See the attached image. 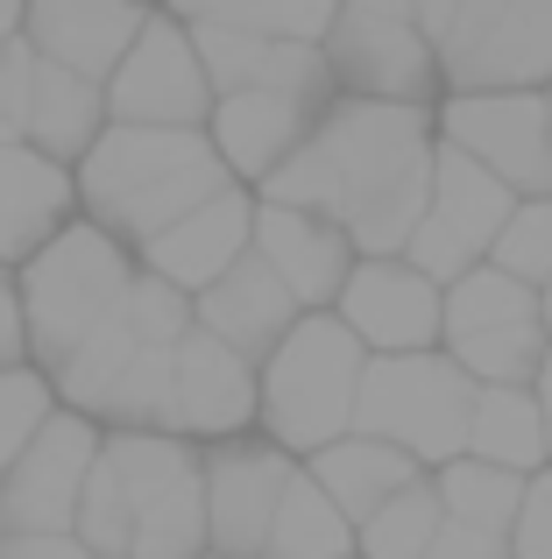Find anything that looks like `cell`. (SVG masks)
<instances>
[{
    "instance_id": "1",
    "label": "cell",
    "mask_w": 552,
    "mask_h": 559,
    "mask_svg": "<svg viewBox=\"0 0 552 559\" xmlns=\"http://www.w3.org/2000/svg\"><path fill=\"white\" fill-rule=\"evenodd\" d=\"M432 164H440L432 107L333 99L298 142V156L255 199L333 219L355 241V255H404L432 205Z\"/></svg>"
},
{
    "instance_id": "2",
    "label": "cell",
    "mask_w": 552,
    "mask_h": 559,
    "mask_svg": "<svg viewBox=\"0 0 552 559\" xmlns=\"http://www.w3.org/2000/svg\"><path fill=\"white\" fill-rule=\"evenodd\" d=\"M71 178H79V219L107 227L121 248L156 241L164 227H178L184 213H199L206 199L235 185L206 128H113V121Z\"/></svg>"
},
{
    "instance_id": "3",
    "label": "cell",
    "mask_w": 552,
    "mask_h": 559,
    "mask_svg": "<svg viewBox=\"0 0 552 559\" xmlns=\"http://www.w3.org/2000/svg\"><path fill=\"white\" fill-rule=\"evenodd\" d=\"M361 376H369V347L333 312H304L255 369V432L276 439L290 461H312L319 447L355 432Z\"/></svg>"
},
{
    "instance_id": "4",
    "label": "cell",
    "mask_w": 552,
    "mask_h": 559,
    "mask_svg": "<svg viewBox=\"0 0 552 559\" xmlns=\"http://www.w3.org/2000/svg\"><path fill=\"white\" fill-rule=\"evenodd\" d=\"M135 248H121L107 227L93 219H71L43 255H28L14 270V298H22V341H28V361L43 376L71 355L93 326H107L113 312L128 305L135 290Z\"/></svg>"
},
{
    "instance_id": "5",
    "label": "cell",
    "mask_w": 552,
    "mask_h": 559,
    "mask_svg": "<svg viewBox=\"0 0 552 559\" xmlns=\"http://www.w3.org/2000/svg\"><path fill=\"white\" fill-rule=\"evenodd\" d=\"M99 461L121 481L128 559H199L206 546V447L178 432H107Z\"/></svg>"
},
{
    "instance_id": "6",
    "label": "cell",
    "mask_w": 552,
    "mask_h": 559,
    "mask_svg": "<svg viewBox=\"0 0 552 559\" xmlns=\"http://www.w3.org/2000/svg\"><path fill=\"white\" fill-rule=\"evenodd\" d=\"M468 411H475V382L460 376V361L446 347L389 355V361H369V376H361L355 432L383 439V447L411 453L425 475H440L446 461L468 453Z\"/></svg>"
},
{
    "instance_id": "7",
    "label": "cell",
    "mask_w": 552,
    "mask_h": 559,
    "mask_svg": "<svg viewBox=\"0 0 552 559\" xmlns=\"http://www.w3.org/2000/svg\"><path fill=\"white\" fill-rule=\"evenodd\" d=\"M446 93H552V0H460L440 36Z\"/></svg>"
},
{
    "instance_id": "8",
    "label": "cell",
    "mask_w": 552,
    "mask_h": 559,
    "mask_svg": "<svg viewBox=\"0 0 552 559\" xmlns=\"http://www.w3.org/2000/svg\"><path fill=\"white\" fill-rule=\"evenodd\" d=\"M440 142L482 164L517 199H552V114L545 93H446L432 107Z\"/></svg>"
},
{
    "instance_id": "9",
    "label": "cell",
    "mask_w": 552,
    "mask_h": 559,
    "mask_svg": "<svg viewBox=\"0 0 552 559\" xmlns=\"http://www.w3.org/2000/svg\"><path fill=\"white\" fill-rule=\"evenodd\" d=\"M340 99H389V107H440V50L404 14H375L340 0V22L319 43Z\"/></svg>"
},
{
    "instance_id": "10",
    "label": "cell",
    "mask_w": 552,
    "mask_h": 559,
    "mask_svg": "<svg viewBox=\"0 0 552 559\" xmlns=\"http://www.w3.org/2000/svg\"><path fill=\"white\" fill-rule=\"evenodd\" d=\"M333 319L369 347V361L432 355L446 341V284H432L411 255H355Z\"/></svg>"
},
{
    "instance_id": "11",
    "label": "cell",
    "mask_w": 552,
    "mask_h": 559,
    "mask_svg": "<svg viewBox=\"0 0 552 559\" xmlns=\"http://www.w3.org/2000/svg\"><path fill=\"white\" fill-rule=\"evenodd\" d=\"M511 205H517V191H503L482 164H468L460 150L440 142V164H432V205H425V219H418V234H411L404 255H411L432 284H454V276H468V270L489 262V248H496Z\"/></svg>"
},
{
    "instance_id": "12",
    "label": "cell",
    "mask_w": 552,
    "mask_h": 559,
    "mask_svg": "<svg viewBox=\"0 0 552 559\" xmlns=\"http://www.w3.org/2000/svg\"><path fill=\"white\" fill-rule=\"evenodd\" d=\"M206 114H213V85L199 71L192 28L156 8L149 28L135 36V50L121 57V71L107 79V121L113 128H206Z\"/></svg>"
},
{
    "instance_id": "13",
    "label": "cell",
    "mask_w": 552,
    "mask_h": 559,
    "mask_svg": "<svg viewBox=\"0 0 552 559\" xmlns=\"http://www.w3.org/2000/svg\"><path fill=\"white\" fill-rule=\"evenodd\" d=\"M99 425L57 404V418L14 453V467L0 475V532H71L79 496L93 481L99 461Z\"/></svg>"
},
{
    "instance_id": "14",
    "label": "cell",
    "mask_w": 552,
    "mask_h": 559,
    "mask_svg": "<svg viewBox=\"0 0 552 559\" xmlns=\"http://www.w3.org/2000/svg\"><path fill=\"white\" fill-rule=\"evenodd\" d=\"M290 475H298V461L263 432L206 447V546L227 559H263Z\"/></svg>"
},
{
    "instance_id": "15",
    "label": "cell",
    "mask_w": 552,
    "mask_h": 559,
    "mask_svg": "<svg viewBox=\"0 0 552 559\" xmlns=\"http://www.w3.org/2000/svg\"><path fill=\"white\" fill-rule=\"evenodd\" d=\"M149 14L156 8H142V0H28L22 43L43 64L107 85L121 71V57L135 50V36L149 28Z\"/></svg>"
},
{
    "instance_id": "16",
    "label": "cell",
    "mask_w": 552,
    "mask_h": 559,
    "mask_svg": "<svg viewBox=\"0 0 552 559\" xmlns=\"http://www.w3.org/2000/svg\"><path fill=\"white\" fill-rule=\"evenodd\" d=\"M249 248H255V191L227 185L220 199H206L199 213H184L178 227H164L156 241H142L135 270L164 276V284L184 290V298H199V290H213Z\"/></svg>"
},
{
    "instance_id": "17",
    "label": "cell",
    "mask_w": 552,
    "mask_h": 559,
    "mask_svg": "<svg viewBox=\"0 0 552 559\" xmlns=\"http://www.w3.org/2000/svg\"><path fill=\"white\" fill-rule=\"evenodd\" d=\"M170 432L192 447H227L255 432V361L220 347L213 333H184L178 347V390H170Z\"/></svg>"
},
{
    "instance_id": "18",
    "label": "cell",
    "mask_w": 552,
    "mask_h": 559,
    "mask_svg": "<svg viewBox=\"0 0 552 559\" xmlns=\"http://www.w3.org/2000/svg\"><path fill=\"white\" fill-rule=\"evenodd\" d=\"M255 255L298 298V312H333L347 270H355V241L333 219L298 213V205H269V199H255Z\"/></svg>"
},
{
    "instance_id": "19",
    "label": "cell",
    "mask_w": 552,
    "mask_h": 559,
    "mask_svg": "<svg viewBox=\"0 0 552 559\" xmlns=\"http://www.w3.org/2000/svg\"><path fill=\"white\" fill-rule=\"evenodd\" d=\"M298 319H304L298 298L276 284V270L255 255V248H249V255H241L213 290H199V298H192V326L213 333L220 347H235V355L255 361V369L276 355V341H284Z\"/></svg>"
},
{
    "instance_id": "20",
    "label": "cell",
    "mask_w": 552,
    "mask_h": 559,
    "mask_svg": "<svg viewBox=\"0 0 552 559\" xmlns=\"http://www.w3.org/2000/svg\"><path fill=\"white\" fill-rule=\"evenodd\" d=\"M71 219H79V178L28 142H0V270L43 255Z\"/></svg>"
},
{
    "instance_id": "21",
    "label": "cell",
    "mask_w": 552,
    "mask_h": 559,
    "mask_svg": "<svg viewBox=\"0 0 552 559\" xmlns=\"http://www.w3.org/2000/svg\"><path fill=\"white\" fill-rule=\"evenodd\" d=\"M312 121L319 114L298 107V99H284V93H227V99H213L206 135H213V150H220L227 178L241 191H263L276 170L298 156V142L312 135Z\"/></svg>"
},
{
    "instance_id": "22",
    "label": "cell",
    "mask_w": 552,
    "mask_h": 559,
    "mask_svg": "<svg viewBox=\"0 0 552 559\" xmlns=\"http://www.w3.org/2000/svg\"><path fill=\"white\" fill-rule=\"evenodd\" d=\"M107 135V85L71 79V71L36 57V85H28V114H22V142L50 164L79 170L93 156V142Z\"/></svg>"
},
{
    "instance_id": "23",
    "label": "cell",
    "mask_w": 552,
    "mask_h": 559,
    "mask_svg": "<svg viewBox=\"0 0 552 559\" xmlns=\"http://www.w3.org/2000/svg\"><path fill=\"white\" fill-rule=\"evenodd\" d=\"M298 467L333 496V510H340L355 532L389 503V496H404L411 481H425V467H418L411 453L383 447V439H361V432H347V439H333V447H319L312 461H298Z\"/></svg>"
},
{
    "instance_id": "24",
    "label": "cell",
    "mask_w": 552,
    "mask_h": 559,
    "mask_svg": "<svg viewBox=\"0 0 552 559\" xmlns=\"http://www.w3.org/2000/svg\"><path fill=\"white\" fill-rule=\"evenodd\" d=\"M468 453L489 467H511V475H545L552 447H545V418H539V396L517 390V382H496V390H475L468 411Z\"/></svg>"
},
{
    "instance_id": "25",
    "label": "cell",
    "mask_w": 552,
    "mask_h": 559,
    "mask_svg": "<svg viewBox=\"0 0 552 559\" xmlns=\"http://www.w3.org/2000/svg\"><path fill=\"white\" fill-rule=\"evenodd\" d=\"M432 489H440V510L446 524H468V532H489V538H511L517 510H525V475H511V467H489L475 461V453H460V461H446L440 475H432Z\"/></svg>"
},
{
    "instance_id": "26",
    "label": "cell",
    "mask_w": 552,
    "mask_h": 559,
    "mask_svg": "<svg viewBox=\"0 0 552 559\" xmlns=\"http://www.w3.org/2000/svg\"><path fill=\"white\" fill-rule=\"evenodd\" d=\"M263 559H355V524L333 510V496L319 489L304 467L290 475L284 503H276V524H269Z\"/></svg>"
},
{
    "instance_id": "27",
    "label": "cell",
    "mask_w": 552,
    "mask_h": 559,
    "mask_svg": "<svg viewBox=\"0 0 552 559\" xmlns=\"http://www.w3.org/2000/svg\"><path fill=\"white\" fill-rule=\"evenodd\" d=\"M531 319H539V290L517 284V276H503L496 262H482V270H468V276L446 284V341L496 333V326H531Z\"/></svg>"
},
{
    "instance_id": "28",
    "label": "cell",
    "mask_w": 552,
    "mask_h": 559,
    "mask_svg": "<svg viewBox=\"0 0 552 559\" xmlns=\"http://www.w3.org/2000/svg\"><path fill=\"white\" fill-rule=\"evenodd\" d=\"M440 524H446V510H440V489H432V475H425L404 496H389L355 532V559H425L432 538H440Z\"/></svg>"
},
{
    "instance_id": "29",
    "label": "cell",
    "mask_w": 552,
    "mask_h": 559,
    "mask_svg": "<svg viewBox=\"0 0 552 559\" xmlns=\"http://www.w3.org/2000/svg\"><path fill=\"white\" fill-rule=\"evenodd\" d=\"M269 43L276 36H263V28H249V22H206V28H192V50H199V71H206L213 99L249 93V85L263 79V64H269Z\"/></svg>"
},
{
    "instance_id": "30",
    "label": "cell",
    "mask_w": 552,
    "mask_h": 559,
    "mask_svg": "<svg viewBox=\"0 0 552 559\" xmlns=\"http://www.w3.org/2000/svg\"><path fill=\"white\" fill-rule=\"evenodd\" d=\"M50 418H57V390H50V376H43L36 361L0 369V475H8L14 453H22Z\"/></svg>"
},
{
    "instance_id": "31",
    "label": "cell",
    "mask_w": 552,
    "mask_h": 559,
    "mask_svg": "<svg viewBox=\"0 0 552 559\" xmlns=\"http://www.w3.org/2000/svg\"><path fill=\"white\" fill-rule=\"evenodd\" d=\"M489 262L531 290L552 284V199H517L503 234H496V248H489Z\"/></svg>"
},
{
    "instance_id": "32",
    "label": "cell",
    "mask_w": 552,
    "mask_h": 559,
    "mask_svg": "<svg viewBox=\"0 0 552 559\" xmlns=\"http://www.w3.org/2000/svg\"><path fill=\"white\" fill-rule=\"evenodd\" d=\"M333 22H340V0H263L249 28H263L276 43H312L319 50V43L333 36Z\"/></svg>"
},
{
    "instance_id": "33",
    "label": "cell",
    "mask_w": 552,
    "mask_h": 559,
    "mask_svg": "<svg viewBox=\"0 0 552 559\" xmlns=\"http://www.w3.org/2000/svg\"><path fill=\"white\" fill-rule=\"evenodd\" d=\"M511 559H552V467L531 475L525 489V510L511 524Z\"/></svg>"
},
{
    "instance_id": "34",
    "label": "cell",
    "mask_w": 552,
    "mask_h": 559,
    "mask_svg": "<svg viewBox=\"0 0 552 559\" xmlns=\"http://www.w3.org/2000/svg\"><path fill=\"white\" fill-rule=\"evenodd\" d=\"M0 559H93L71 532H0Z\"/></svg>"
},
{
    "instance_id": "35",
    "label": "cell",
    "mask_w": 552,
    "mask_h": 559,
    "mask_svg": "<svg viewBox=\"0 0 552 559\" xmlns=\"http://www.w3.org/2000/svg\"><path fill=\"white\" fill-rule=\"evenodd\" d=\"M425 559H511V538H489V532H468V524H440Z\"/></svg>"
},
{
    "instance_id": "36",
    "label": "cell",
    "mask_w": 552,
    "mask_h": 559,
    "mask_svg": "<svg viewBox=\"0 0 552 559\" xmlns=\"http://www.w3.org/2000/svg\"><path fill=\"white\" fill-rule=\"evenodd\" d=\"M255 8H263V0H164V14H170V22H184V28H206V22H255Z\"/></svg>"
},
{
    "instance_id": "37",
    "label": "cell",
    "mask_w": 552,
    "mask_h": 559,
    "mask_svg": "<svg viewBox=\"0 0 552 559\" xmlns=\"http://www.w3.org/2000/svg\"><path fill=\"white\" fill-rule=\"evenodd\" d=\"M28 361V341H22V298H14V270H0V369Z\"/></svg>"
},
{
    "instance_id": "38",
    "label": "cell",
    "mask_w": 552,
    "mask_h": 559,
    "mask_svg": "<svg viewBox=\"0 0 552 559\" xmlns=\"http://www.w3.org/2000/svg\"><path fill=\"white\" fill-rule=\"evenodd\" d=\"M454 14H460V0H411V22H418V36L440 50V36L454 28Z\"/></svg>"
},
{
    "instance_id": "39",
    "label": "cell",
    "mask_w": 552,
    "mask_h": 559,
    "mask_svg": "<svg viewBox=\"0 0 552 559\" xmlns=\"http://www.w3.org/2000/svg\"><path fill=\"white\" fill-rule=\"evenodd\" d=\"M531 396H539V418H545V447H552V347H545L539 376H531Z\"/></svg>"
},
{
    "instance_id": "40",
    "label": "cell",
    "mask_w": 552,
    "mask_h": 559,
    "mask_svg": "<svg viewBox=\"0 0 552 559\" xmlns=\"http://www.w3.org/2000/svg\"><path fill=\"white\" fill-rule=\"evenodd\" d=\"M22 14H28V0H0V50L22 36Z\"/></svg>"
},
{
    "instance_id": "41",
    "label": "cell",
    "mask_w": 552,
    "mask_h": 559,
    "mask_svg": "<svg viewBox=\"0 0 552 559\" xmlns=\"http://www.w3.org/2000/svg\"><path fill=\"white\" fill-rule=\"evenodd\" d=\"M539 326H545V341H552V284H539Z\"/></svg>"
},
{
    "instance_id": "42",
    "label": "cell",
    "mask_w": 552,
    "mask_h": 559,
    "mask_svg": "<svg viewBox=\"0 0 552 559\" xmlns=\"http://www.w3.org/2000/svg\"><path fill=\"white\" fill-rule=\"evenodd\" d=\"M0 142H22V135H14V121H8V114H0Z\"/></svg>"
},
{
    "instance_id": "43",
    "label": "cell",
    "mask_w": 552,
    "mask_h": 559,
    "mask_svg": "<svg viewBox=\"0 0 552 559\" xmlns=\"http://www.w3.org/2000/svg\"><path fill=\"white\" fill-rule=\"evenodd\" d=\"M199 559H227V552H199Z\"/></svg>"
},
{
    "instance_id": "44",
    "label": "cell",
    "mask_w": 552,
    "mask_h": 559,
    "mask_svg": "<svg viewBox=\"0 0 552 559\" xmlns=\"http://www.w3.org/2000/svg\"><path fill=\"white\" fill-rule=\"evenodd\" d=\"M142 8H164V0H142Z\"/></svg>"
},
{
    "instance_id": "45",
    "label": "cell",
    "mask_w": 552,
    "mask_h": 559,
    "mask_svg": "<svg viewBox=\"0 0 552 559\" xmlns=\"http://www.w3.org/2000/svg\"><path fill=\"white\" fill-rule=\"evenodd\" d=\"M545 114H552V93H545Z\"/></svg>"
}]
</instances>
